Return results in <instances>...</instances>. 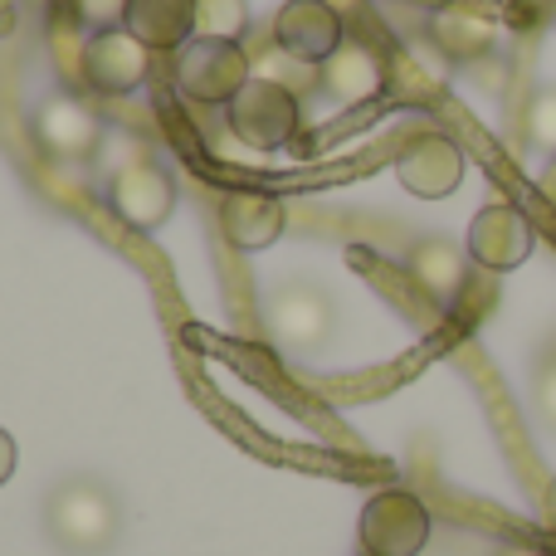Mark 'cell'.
Masks as SVG:
<instances>
[{"label": "cell", "instance_id": "ac0fdd59", "mask_svg": "<svg viewBox=\"0 0 556 556\" xmlns=\"http://www.w3.org/2000/svg\"><path fill=\"white\" fill-rule=\"evenodd\" d=\"M522 132H528L532 147L556 152V88H542V93L528 103V113H522Z\"/></svg>", "mask_w": 556, "mask_h": 556}, {"label": "cell", "instance_id": "8992f818", "mask_svg": "<svg viewBox=\"0 0 556 556\" xmlns=\"http://www.w3.org/2000/svg\"><path fill=\"white\" fill-rule=\"evenodd\" d=\"M108 205H113V215L127 225V230L152 235L172 220L176 181L156 156H132V162H123L113 172V181H108Z\"/></svg>", "mask_w": 556, "mask_h": 556}, {"label": "cell", "instance_id": "ffe728a7", "mask_svg": "<svg viewBox=\"0 0 556 556\" xmlns=\"http://www.w3.org/2000/svg\"><path fill=\"white\" fill-rule=\"evenodd\" d=\"M538 410H542V420L547 425H556V362L538 376Z\"/></svg>", "mask_w": 556, "mask_h": 556}, {"label": "cell", "instance_id": "52a82bcc", "mask_svg": "<svg viewBox=\"0 0 556 556\" xmlns=\"http://www.w3.org/2000/svg\"><path fill=\"white\" fill-rule=\"evenodd\" d=\"M29 132L39 152H49L54 162H88L103 147V117L74 93H49L29 113Z\"/></svg>", "mask_w": 556, "mask_h": 556}, {"label": "cell", "instance_id": "9c48e42d", "mask_svg": "<svg viewBox=\"0 0 556 556\" xmlns=\"http://www.w3.org/2000/svg\"><path fill=\"white\" fill-rule=\"evenodd\" d=\"M464 172V147L444 132H420L395 152V181L415 195V201H444V195L459 191Z\"/></svg>", "mask_w": 556, "mask_h": 556}, {"label": "cell", "instance_id": "7c38bea8", "mask_svg": "<svg viewBox=\"0 0 556 556\" xmlns=\"http://www.w3.org/2000/svg\"><path fill=\"white\" fill-rule=\"evenodd\" d=\"M430 39L459 64L483 59L498 45V10L489 0H444L430 15Z\"/></svg>", "mask_w": 556, "mask_h": 556}, {"label": "cell", "instance_id": "44dd1931", "mask_svg": "<svg viewBox=\"0 0 556 556\" xmlns=\"http://www.w3.org/2000/svg\"><path fill=\"white\" fill-rule=\"evenodd\" d=\"M15 464H20V450H15V440H10V430L0 425V489L10 483V473H15Z\"/></svg>", "mask_w": 556, "mask_h": 556}, {"label": "cell", "instance_id": "2e32d148", "mask_svg": "<svg viewBox=\"0 0 556 556\" xmlns=\"http://www.w3.org/2000/svg\"><path fill=\"white\" fill-rule=\"evenodd\" d=\"M410 278L434 298L440 307H454L469 278V250H459L454 240H420L410 250Z\"/></svg>", "mask_w": 556, "mask_h": 556}, {"label": "cell", "instance_id": "603a6c76", "mask_svg": "<svg viewBox=\"0 0 556 556\" xmlns=\"http://www.w3.org/2000/svg\"><path fill=\"white\" fill-rule=\"evenodd\" d=\"M513 556H556V552H538V547H528V552H513Z\"/></svg>", "mask_w": 556, "mask_h": 556}, {"label": "cell", "instance_id": "5bb4252c", "mask_svg": "<svg viewBox=\"0 0 556 556\" xmlns=\"http://www.w3.org/2000/svg\"><path fill=\"white\" fill-rule=\"evenodd\" d=\"M123 29L152 54H181L195 39V0H127Z\"/></svg>", "mask_w": 556, "mask_h": 556}, {"label": "cell", "instance_id": "e0dca14e", "mask_svg": "<svg viewBox=\"0 0 556 556\" xmlns=\"http://www.w3.org/2000/svg\"><path fill=\"white\" fill-rule=\"evenodd\" d=\"M250 29V0H195V39H230Z\"/></svg>", "mask_w": 556, "mask_h": 556}, {"label": "cell", "instance_id": "277c9868", "mask_svg": "<svg viewBox=\"0 0 556 556\" xmlns=\"http://www.w3.org/2000/svg\"><path fill=\"white\" fill-rule=\"evenodd\" d=\"M230 132L240 137L250 152H278L298 137V123H303V108H298V93L278 78L254 74L244 84V93L235 98L230 108Z\"/></svg>", "mask_w": 556, "mask_h": 556}, {"label": "cell", "instance_id": "4fadbf2b", "mask_svg": "<svg viewBox=\"0 0 556 556\" xmlns=\"http://www.w3.org/2000/svg\"><path fill=\"white\" fill-rule=\"evenodd\" d=\"M288 211L269 191H230L220 201V230L240 254H260L283 235Z\"/></svg>", "mask_w": 556, "mask_h": 556}, {"label": "cell", "instance_id": "5b68a950", "mask_svg": "<svg viewBox=\"0 0 556 556\" xmlns=\"http://www.w3.org/2000/svg\"><path fill=\"white\" fill-rule=\"evenodd\" d=\"M356 532H362L366 556H420L430 547L434 522H430V508L410 489H381L366 498Z\"/></svg>", "mask_w": 556, "mask_h": 556}, {"label": "cell", "instance_id": "8fae6325", "mask_svg": "<svg viewBox=\"0 0 556 556\" xmlns=\"http://www.w3.org/2000/svg\"><path fill=\"white\" fill-rule=\"evenodd\" d=\"M342 39V15L327 0H283L274 15V45L298 64H327Z\"/></svg>", "mask_w": 556, "mask_h": 556}, {"label": "cell", "instance_id": "3957f363", "mask_svg": "<svg viewBox=\"0 0 556 556\" xmlns=\"http://www.w3.org/2000/svg\"><path fill=\"white\" fill-rule=\"evenodd\" d=\"M254 78V64L240 45L230 39H191L176 54V88L191 103L205 108H230L244 93V84Z\"/></svg>", "mask_w": 556, "mask_h": 556}, {"label": "cell", "instance_id": "d6986e66", "mask_svg": "<svg viewBox=\"0 0 556 556\" xmlns=\"http://www.w3.org/2000/svg\"><path fill=\"white\" fill-rule=\"evenodd\" d=\"M74 15L88 35H98V29H117L123 15H127V0H74Z\"/></svg>", "mask_w": 556, "mask_h": 556}, {"label": "cell", "instance_id": "cb8c5ba5", "mask_svg": "<svg viewBox=\"0 0 556 556\" xmlns=\"http://www.w3.org/2000/svg\"><path fill=\"white\" fill-rule=\"evenodd\" d=\"M35 5H45V0H35Z\"/></svg>", "mask_w": 556, "mask_h": 556}, {"label": "cell", "instance_id": "9a60e30c", "mask_svg": "<svg viewBox=\"0 0 556 556\" xmlns=\"http://www.w3.org/2000/svg\"><path fill=\"white\" fill-rule=\"evenodd\" d=\"M317 84H323V93L332 98L337 108H362L381 93L386 74H381V59H376L362 39H342V49H337L327 64H317Z\"/></svg>", "mask_w": 556, "mask_h": 556}, {"label": "cell", "instance_id": "30bf717a", "mask_svg": "<svg viewBox=\"0 0 556 556\" xmlns=\"http://www.w3.org/2000/svg\"><path fill=\"white\" fill-rule=\"evenodd\" d=\"M532 244H538V230H532L528 215L508 201H493L469 220V244H464V250H469V260L479 264V269L508 274V269H518V264H528Z\"/></svg>", "mask_w": 556, "mask_h": 556}, {"label": "cell", "instance_id": "7402d4cb", "mask_svg": "<svg viewBox=\"0 0 556 556\" xmlns=\"http://www.w3.org/2000/svg\"><path fill=\"white\" fill-rule=\"evenodd\" d=\"M547 522L556 528V479H552V489H547Z\"/></svg>", "mask_w": 556, "mask_h": 556}, {"label": "cell", "instance_id": "7a4b0ae2", "mask_svg": "<svg viewBox=\"0 0 556 556\" xmlns=\"http://www.w3.org/2000/svg\"><path fill=\"white\" fill-rule=\"evenodd\" d=\"M332 327H337V303L317 283L288 278V283L264 293V332L283 352H317V346H327Z\"/></svg>", "mask_w": 556, "mask_h": 556}, {"label": "cell", "instance_id": "6da1fadb", "mask_svg": "<svg viewBox=\"0 0 556 556\" xmlns=\"http://www.w3.org/2000/svg\"><path fill=\"white\" fill-rule=\"evenodd\" d=\"M45 532L64 556H108L123 538V503L93 473L59 479L45 498Z\"/></svg>", "mask_w": 556, "mask_h": 556}, {"label": "cell", "instance_id": "ba28073f", "mask_svg": "<svg viewBox=\"0 0 556 556\" xmlns=\"http://www.w3.org/2000/svg\"><path fill=\"white\" fill-rule=\"evenodd\" d=\"M147 64H152V49H147L137 35H127L123 25L88 35L84 54H78V74H84V84L103 98H127L132 88H142Z\"/></svg>", "mask_w": 556, "mask_h": 556}]
</instances>
